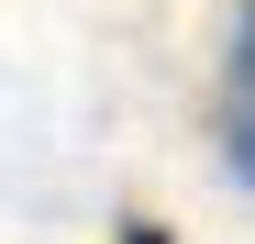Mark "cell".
<instances>
[{
  "instance_id": "6da1fadb",
  "label": "cell",
  "mask_w": 255,
  "mask_h": 244,
  "mask_svg": "<svg viewBox=\"0 0 255 244\" xmlns=\"http://www.w3.org/2000/svg\"><path fill=\"white\" fill-rule=\"evenodd\" d=\"M222 167L255 189V0H244V33H233V67H222Z\"/></svg>"
},
{
  "instance_id": "7a4b0ae2",
  "label": "cell",
  "mask_w": 255,
  "mask_h": 244,
  "mask_svg": "<svg viewBox=\"0 0 255 244\" xmlns=\"http://www.w3.org/2000/svg\"><path fill=\"white\" fill-rule=\"evenodd\" d=\"M122 244H166V222H122Z\"/></svg>"
}]
</instances>
